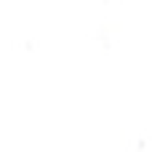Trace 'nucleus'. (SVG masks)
I'll use <instances>...</instances> for the list:
<instances>
[]
</instances>
